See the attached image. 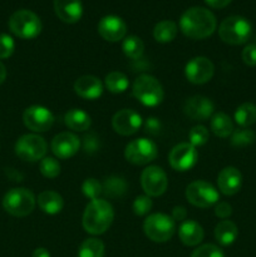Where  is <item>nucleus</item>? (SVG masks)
<instances>
[{
  "label": "nucleus",
  "mask_w": 256,
  "mask_h": 257,
  "mask_svg": "<svg viewBox=\"0 0 256 257\" xmlns=\"http://www.w3.org/2000/svg\"><path fill=\"white\" fill-rule=\"evenodd\" d=\"M216 18L206 8L193 7L186 10L180 19V29L187 38L201 40L208 38L216 30Z\"/></svg>",
  "instance_id": "1"
},
{
  "label": "nucleus",
  "mask_w": 256,
  "mask_h": 257,
  "mask_svg": "<svg viewBox=\"0 0 256 257\" xmlns=\"http://www.w3.org/2000/svg\"><path fill=\"white\" fill-rule=\"evenodd\" d=\"M114 218V211L108 201L92 200L83 213V228L90 235H102L110 227Z\"/></svg>",
  "instance_id": "2"
},
{
  "label": "nucleus",
  "mask_w": 256,
  "mask_h": 257,
  "mask_svg": "<svg viewBox=\"0 0 256 257\" xmlns=\"http://www.w3.org/2000/svg\"><path fill=\"white\" fill-rule=\"evenodd\" d=\"M133 95L146 107H156L165 98V90L160 80L150 74H142L135 80L132 88Z\"/></svg>",
  "instance_id": "3"
},
{
  "label": "nucleus",
  "mask_w": 256,
  "mask_h": 257,
  "mask_svg": "<svg viewBox=\"0 0 256 257\" xmlns=\"http://www.w3.org/2000/svg\"><path fill=\"white\" fill-rule=\"evenodd\" d=\"M10 32L20 39H34L42 33V20L32 10H17L9 19Z\"/></svg>",
  "instance_id": "4"
},
{
  "label": "nucleus",
  "mask_w": 256,
  "mask_h": 257,
  "mask_svg": "<svg viewBox=\"0 0 256 257\" xmlns=\"http://www.w3.org/2000/svg\"><path fill=\"white\" fill-rule=\"evenodd\" d=\"M35 196L28 188H12L3 198V207L15 217H25L30 215L35 207Z\"/></svg>",
  "instance_id": "5"
},
{
  "label": "nucleus",
  "mask_w": 256,
  "mask_h": 257,
  "mask_svg": "<svg viewBox=\"0 0 256 257\" xmlns=\"http://www.w3.org/2000/svg\"><path fill=\"white\" fill-rule=\"evenodd\" d=\"M250 22L246 18L232 15L223 20L218 28V35L221 40L230 45H240L243 44L251 37Z\"/></svg>",
  "instance_id": "6"
},
{
  "label": "nucleus",
  "mask_w": 256,
  "mask_h": 257,
  "mask_svg": "<svg viewBox=\"0 0 256 257\" xmlns=\"http://www.w3.org/2000/svg\"><path fill=\"white\" fill-rule=\"evenodd\" d=\"M143 231L153 242H166L175 235L176 222L165 213H153L146 218Z\"/></svg>",
  "instance_id": "7"
},
{
  "label": "nucleus",
  "mask_w": 256,
  "mask_h": 257,
  "mask_svg": "<svg viewBox=\"0 0 256 257\" xmlns=\"http://www.w3.org/2000/svg\"><path fill=\"white\" fill-rule=\"evenodd\" d=\"M186 198L191 205L200 208H208L220 200L218 191L206 181H193L186 188Z\"/></svg>",
  "instance_id": "8"
},
{
  "label": "nucleus",
  "mask_w": 256,
  "mask_h": 257,
  "mask_svg": "<svg viewBox=\"0 0 256 257\" xmlns=\"http://www.w3.org/2000/svg\"><path fill=\"white\" fill-rule=\"evenodd\" d=\"M15 153L27 162L42 161L47 153V142L38 135H24L15 143Z\"/></svg>",
  "instance_id": "9"
},
{
  "label": "nucleus",
  "mask_w": 256,
  "mask_h": 257,
  "mask_svg": "<svg viewBox=\"0 0 256 257\" xmlns=\"http://www.w3.org/2000/svg\"><path fill=\"white\" fill-rule=\"evenodd\" d=\"M158 155L157 146L153 141L147 138H138L133 140L125 146L124 157L125 160L133 165L142 166L152 162Z\"/></svg>",
  "instance_id": "10"
},
{
  "label": "nucleus",
  "mask_w": 256,
  "mask_h": 257,
  "mask_svg": "<svg viewBox=\"0 0 256 257\" xmlns=\"http://www.w3.org/2000/svg\"><path fill=\"white\" fill-rule=\"evenodd\" d=\"M141 185L146 195L150 197H158L167 190V175L158 166H148L143 170L142 176H141Z\"/></svg>",
  "instance_id": "11"
},
{
  "label": "nucleus",
  "mask_w": 256,
  "mask_h": 257,
  "mask_svg": "<svg viewBox=\"0 0 256 257\" xmlns=\"http://www.w3.org/2000/svg\"><path fill=\"white\" fill-rule=\"evenodd\" d=\"M23 122L33 132H47L54 124V115L48 108L42 105L28 107L23 113Z\"/></svg>",
  "instance_id": "12"
},
{
  "label": "nucleus",
  "mask_w": 256,
  "mask_h": 257,
  "mask_svg": "<svg viewBox=\"0 0 256 257\" xmlns=\"http://www.w3.org/2000/svg\"><path fill=\"white\" fill-rule=\"evenodd\" d=\"M197 150L191 143H180V145L175 146L168 156L171 167L178 172L190 171L197 163Z\"/></svg>",
  "instance_id": "13"
},
{
  "label": "nucleus",
  "mask_w": 256,
  "mask_h": 257,
  "mask_svg": "<svg viewBox=\"0 0 256 257\" xmlns=\"http://www.w3.org/2000/svg\"><path fill=\"white\" fill-rule=\"evenodd\" d=\"M215 73V65L208 58H192L185 67V75L192 84H205L210 82Z\"/></svg>",
  "instance_id": "14"
},
{
  "label": "nucleus",
  "mask_w": 256,
  "mask_h": 257,
  "mask_svg": "<svg viewBox=\"0 0 256 257\" xmlns=\"http://www.w3.org/2000/svg\"><path fill=\"white\" fill-rule=\"evenodd\" d=\"M142 125V118L133 109H120L113 115L112 127L120 136H132Z\"/></svg>",
  "instance_id": "15"
},
{
  "label": "nucleus",
  "mask_w": 256,
  "mask_h": 257,
  "mask_svg": "<svg viewBox=\"0 0 256 257\" xmlns=\"http://www.w3.org/2000/svg\"><path fill=\"white\" fill-rule=\"evenodd\" d=\"M213 110H215V104L212 100L203 95H193L188 98L183 107V112L196 122H203L207 120L208 118L212 117Z\"/></svg>",
  "instance_id": "16"
},
{
  "label": "nucleus",
  "mask_w": 256,
  "mask_h": 257,
  "mask_svg": "<svg viewBox=\"0 0 256 257\" xmlns=\"http://www.w3.org/2000/svg\"><path fill=\"white\" fill-rule=\"evenodd\" d=\"M98 33L107 42H119L127 34V25L122 18L115 15L103 17L98 23Z\"/></svg>",
  "instance_id": "17"
},
{
  "label": "nucleus",
  "mask_w": 256,
  "mask_h": 257,
  "mask_svg": "<svg viewBox=\"0 0 256 257\" xmlns=\"http://www.w3.org/2000/svg\"><path fill=\"white\" fill-rule=\"evenodd\" d=\"M52 152L59 160H68L73 157L80 148V140L70 132H62L52 141Z\"/></svg>",
  "instance_id": "18"
},
{
  "label": "nucleus",
  "mask_w": 256,
  "mask_h": 257,
  "mask_svg": "<svg viewBox=\"0 0 256 257\" xmlns=\"http://www.w3.org/2000/svg\"><path fill=\"white\" fill-rule=\"evenodd\" d=\"M218 190L225 196H233L241 190L242 175L235 167H225L217 176Z\"/></svg>",
  "instance_id": "19"
},
{
  "label": "nucleus",
  "mask_w": 256,
  "mask_h": 257,
  "mask_svg": "<svg viewBox=\"0 0 256 257\" xmlns=\"http://www.w3.org/2000/svg\"><path fill=\"white\" fill-rule=\"evenodd\" d=\"M54 12L63 23L74 24L83 15L82 0H54Z\"/></svg>",
  "instance_id": "20"
},
{
  "label": "nucleus",
  "mask_w": 256,
  "mask_h": 257,
  "mask_svg": "<svg viewBox=\"0 0 256 257\" xmlns=\"http://www.w3.org/2000/svg\"><path fill=\"white\" fill-rule=\"evenodd\" d=\"M74 92L83 99H98L103 93V83L94 75H83L75 80Z\"/></svg>",
  "instance_id": "21"
},
{
  "label": "nucleus",
  "mask_w": 256,
  "mask_h": 257,
  "mask_svg": "<svg viewBox=\"0 0 256 257\" xmlns=\"http://www.w3.org/2000/svg\"><path fill=\"white\" fill-rule=\"evenodd\" d=\"M178 236L186 246H196L203 240V228L200 223L192 220H185L178 228Z\"/></svg>",
  "instance_id": "22"
},
{
  "label": "nucleus",
  "mask_w": 256,
  "mask_h": 257,
  "mask_svg": "<svg viewBox=\"0 0 256 257\" xmlns=\"http://www.w3.org/2000/svg\"><path fill=\"white\" fill-rule=\"evenodd\" d=\"M38 206L48 215H57L64 207L63 197L55 191H43L38 196Z\"/></svg>",
  "instance_id": "23"
},
{
  "label": "nucleus",
  "mask_w": 256,
  "mask_h": 257,
  "mask_svg": "<svg viewBox=\"0 0 256 257\" xmlns=\"http://www.w3.org/2000/svg\"><path fill=\"white\" fill-rule=\"evenodd\" d=\"M64 123L69 130L75 131V132H84V131L89 130L92 119L87 112L78 109V108H73L65 113Z\"/></svg>",
  "instance_id": "24"
},
{
  "label": "nucleus",
  "mask_w": 256,
  "mask_h": 257,
  "mask_svg": "<svg viewBox=\"0 0 256 257\" xmlns=\"http://www.w3.org/2000/svg\"><path fill=\"white\" fill-rule=\"evenodd\" d=\"M238 236L237 226L230 220H222L215 227V238L221 246H230Z\"/></svg>",
  "instance_id": "25"
},
{
  "label": "nucleus",
  "mask_w": 256,
  "mask_h": 257,
  "mask_svg": "<svg viewBox=\"0 0 256 257\" xmlns=\"http://www.w3.org/2000/svg\"><path fill=\"white\" fill-rule=\"evenodd\" d=\"M210 125L213 135L220 138H227L233 132L232 119L226 113L222 112H218L212 115Z\"/></svg>",
  "instance_id": "26"
},
{
  "label": "nucleus",
  "mask_w": 256,
  "mask_h": 257,
  "mask_svg": "<svg viewBox=\"0 0 256 257\" xmlns=\"http://www.w3.org/2000/svg\"><path fill=\"white\" fill-rule=\"evenodd\" d=\"M103 187V193H104L107 197L115 198L120 197L125 193L127 191V181L123 177H119V176H110V177H107L104 180V182L102 183Z\"/></svg>",
  "instance_id": "27"
},
{
  "label": "nucleus",
  "mask_w": 256,
  "mask_h": 257,
  "mask_svg": "<svg viewBox=\"0 0 256 257\" xmlns=\"http://www.w3.org/2000/svg\"><path fill=\"white\" fill-rule=\"evenodd\" d=\"M177 24L172 20H162L153 29V37L158 43H170L177 35Z\"/></svg>",
  "instance_id": "28"
},
{
  "label": "nucleus",
  "mask_w": 256,
  "mask_h": 257,
  "mask_svg": "<svg viewBox=\"0 0 256 257\" xmlns=\"http://www.w3.org/2000/svg\"><path fill=\"white\" fill-rule=\"evenodd\" d=\"M233 118L240 127L248 128L256 122V105L252 103H243L238 105Z\"/></svg>",
  "instance_id": "29"
},
{
  "label": "nucleus",
  "mask_w": 256,
  "mask_h": 257,
  "mask_svg": "<svg viewBox=\"0 0 256 257\" xmlns=\"http://www.w3.org/2000/svg\"><path fill=\"white\" fill-rule=\"evenodd\" d=\"M122 49L125 57L132 60H138L142 58L143 53H145V44L141 38L136 37V35H130L123 40Z\"/></svg>",
  "instance_id": "30"
},
{
  "label": "nucleus",
  "mask_w": 256,
  "mask_h": 257,
  "mask_svg": "<svg viewBox=\"0 0 256 257\" xmlns=\"http://www.w3.org/2000/svg\"><path fill=\"white\" fill-rule=\"evenodd\" d=\"M104 256V243L99 238L90 237L82 242L78 250V257H103Z\"/></svg>",
  "instance_id": "31"
},
{
  "label": "nucleus",
  "mask_w": 256,
  "mask_h": 257,
  "mask_svg": "<svg viewBox=\"0 0 256 257\" xmlns=\"http://www.w3.org/2000/svg\"><path fill=\"white\" fill-rule=\"evenodd\" d=\"M104 85L110 93L117 94V93H123L127 90L130 80H128L127 75L123 74L122 72H110L105 77Z\"/></svg>",
  "instance_id": "32"
},
{
  "label": "nucleus",
  "mask_w": 256,
  "mask_h": 257,
  "mask_svg": "<svg viewBox=\"0 0 256 257\" xmlns=\"http://www.w3.org/2000/svg\"><path fill=\"white\" fill-rule=\"evenodd\" d=\"M256 135L252 130L250 128H237V130H233L232 135H231L230 143L232 147L241 148L246 147V146H250L255 142Z\"/></svg>",
  "instance_id": "33"
},
{
  "label": "nucleus",
  "mask_w": 256,
  "mask_h": 257,
  "mask_svg": "<svg viewBox=\"0 0 256 257\" xmlns=\"http://www.w3.org/2000/svg\"><path fill=\"white\" fill-rule=\"evenodd\" d=\"M40 173L47 178H55L60 173V165L57 158L44 157L39 165Z\"/></svg>",
  "instance_id": "34"
},
{
  "label": "nucleus",
  "mask_w": 256,
  "mask_h": 257,
  "mask_svg": "<svg viewBox=\"0 0 256 257\" xmlns=\"http://www.w3.org/2000/svg\"><path fill=\"white\" fill-rule=\"evenodd\" d=\"M82 192L83 195H84L85 197L89 198L90 201L97 200V198L99 197L100 193H103L102 183L93 177L87 178L82 185Z\"/></svg>",
  "instance_id": "35"
},
{
  "label": "nucleus",
  "mask_w": 256,
  "mask_h": 257,
  "mask_svg": "<svg viewBox=\"0 0 256 257\" xmlns=\"http://www.w3.org/2000/svg\"><path fill=\"white\" fill-rule=\"evenodd\" d=\"M188 138H190V143L195 147H200L207 143L208 138H210V133L205 125H196L188 133Z\"/></svg>",
  "instance_id": "36"
},
{
  "label": "nucleus",
  "mask_w": 256,
  "mask_h": 257,
  "mask_svg": "<svg viewBox=\"0 0 256 257\" xmlns=\"http://www.w3.org/2000/svg\"><path fill=\"white\" fill-rule=\"evenodd\" d=\"M152 200H151L150 196H138L136 197L135 202H133V212L137 216H145L152 210Z\"/></svg>",
  "instance_id": "37"
},
{
  "label": "nucleus",
  "mask_w": 256,
  "mask_h": 257,
  "mask_svg": "<svg viewBox=\"0 0 256 257\" xmlns=\"http://www.w3.org/2000/svg\"><path fill=\"white\" fill-rule=\"evenodd\" d=\"M191 257H225V255L218 246L212 245V243H206V245L196 248Z\"/></svg>",
  "instance_id": "38"
},
{
  "label": "nucleus",
  "mask_w": 256,
  "mask_h": 257,
  "mask_svg": "<svg viewBox=\"0 0 256 257\" xmlns=\"http://www.w3.org/2000/svg\"><path fill=\"white\" fill-rule=\"evenodd\" d=\"M14 49V39L8 34H0V59H8L12 57Z\"/></svg>",
  "instance_id": "39"
},
{
  "label": "nucleus",
  "mask_w": 256,
  "mask_h": 257,
  "mask_svg": "<svg viewBox=\"0 0 256 257\" xmlns=\"http://www.w3.org/2000/svg\"><path fill=\"white\" fill-rule=\"evenodd\" d=\"M100 150V141L95 133H88L83 137V151L88 155L98 152Z\"/></svg>",
  "instance_id": "40"
},
{
  "label": "nucleus",
  "mask_w": 256,
  "mask_h": 257,
  "mask_svg": "<svg viewBox=\"0 0 256 257\" xmlns=\"http://www.w3.org/2000/svg\"><path fill=\"white\" fill-rule=\"evenodd\" d=\"M243 63L248 67H256V44H248L242 50Z\"/></svg>",
  "instance_id": "41"
},
{
  "label": "nucleus",
  "mask_w": 256,
  "mask_h": 257,
  "mask_svg": "<svg viewBox=\"0 0 256 257\" xmlns=\"http://www.w3.org/2000/svg\"><path fill=\"white\" fill-rule=\"evenodd\" d=\"M232 213V207L228 202H217L215 206V215L217 216L218 218H222V220H226L228 218Z\"/></svg>",
  "instance_id": "42"
},
{
  "label": "nucleus",
  "mask_w": 256,
  "mask_h": 257,
  "mask_svg": "<svg viewBox=\"0 0 256 257\" xmlns=\"http://www.w3.org/2000/svg\"><path fill=\"white\" fill-rule=\"evenodd\" d=\"M145 131L146 133H150V135L152 136L158 135L161 131V122L158 120V118L156 117L147 118V120L145 122Z\"/></svg>",
  "instance_id": "43"
},
{
  "label": "nucleus",
  "mask_w": 256,
  "mask_h": 257,
  "mask_svg": "<svg viewBox=\"0 0 256 257\" xmlns=\"http://www.w3.org/2000/svg\"><path fill=\"white\" fill-rule=\"evenodd\" d=\"M171 217L173 218V221H178V222H183L187 217V210H186L183 206H176L172 210V216Z\"/></svg>",
  "instance_id": "44"
},
{
  "label": "nucleus",
  "mask_w": 256,
  "mask_h": 257,
  "mask_svg": "<svg viewBox=\"0 0 256 257\" xmlns=\"http://www.w3.org/2000/svg\"><path fill=\"white\" fill-rule=\"evenodd\" d=\"M232 0H205L206 4L211 8H215V9H222V8L227 7Z\"/></svg>",
  "instance_id": "45"
},
{
  "label": "nucleus",
  "mask_w": 256,
  "mask_h": 257,
  "mask_svg": "<svg viewBox=\"0 0 256 257\" xmlns=\"http://www.w3.org/2000/svg\"><path fill=\"white\" fill-rule=\"evenodd\" d=\"M32 257H50V252L44 247H38L37 250L33 252Z\"/></svg>",
  "instance_id": "46"
},
{
  "label": "nucleus",
  "mask_w": 256,
  "mask_h": 257,
  "mask_svg": "<svg viewBox=\"0 0 256 257\" xmlns=\"http://www.w3.org/2000/svg\"><path fill=\"white\" fill-rule=\"evenodd\" d=\"M5 79H7V68L0 62V84H3L5 82Z\"/></svg>",
  "instance_id": "47"
}]
</instances>
